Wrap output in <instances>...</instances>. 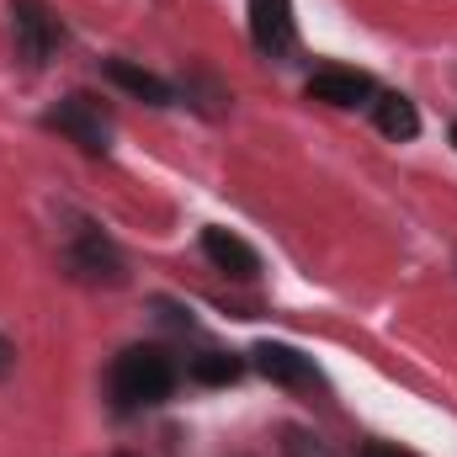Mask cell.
<instances>
[{
  "label": "cell",
  "mask_w": 457,
  "mask_h": 457,
  "mask_svg": "<svg viewBox=\"0 0 457 457\" xmlns=\"http://www.w3.org/2000/svg\"><path fill=\"white\" fill-rule=\"evenodd\" d=\"M176 388V361L160 351V345H128L112 361V399L117 410H144V404H160L170 399Z\"/></svg>",
  "instance_id": "6da1fadb"
},
{
  "label": "cell",
  "mask_w": 457,
  "mask_h": 457,
  "mask_svg": "<svg viewBox=\"0 0 457 457\" xmlns=\"http://www.w3.org/2000/svg\"><path fill=\"white\" fill-rule=\"evenodd\" d=\"M5 27H11V54H16L27 70H43V64H48V54L59 48V37H64L59 16H54L43 0H11Z\"/></svg>",
  "instance_id": "7a4b0ae2"
},
{
  "label": "cell",
  "mask_w": 457,
  "mask_h": 457,
  "mask_svg": "<svg viewBox=\"0 0 457 457\" xmlns=\"http://www.w3.org/2000/svg\"><path fill=\"white\" fill-rule=\"evenodd\" d=\"M43 122H48L54 133H64L70 144H80L86 154H107V149H112V117L102 112L96 96H64Z\"/></svg>",
  "instance_id": "3957f363"
},
{
  "label": "cell",
  "mask_w": 457,
  "mask_h": 457,
  "mask_svg": "<svg viewBox=\"0 0 457 457\" xmlns=\"http://www.w3.org/2000/svg\"><path fill=\"white\" fill-rule=\"evenodd\" d=\"M64 261H70V271H75L80 282H107V287L122 282V255H117V245L102 234V228H91V224L75 228Z\"/></svg>",
  "instance_id": "277c9868"
},
{
  "label": "cell",
  "mask_w": 457,
  "mask_h": 457,
  "mask_svg": "<svg viewBox=\"0 0 457 457\" xmlns=\"http://www.w3.org/2000/svg\"><path fill=\"white\" fill-rule=\"evenodd\" d=\"M250 43H255L266 59L293 54V43H298L293 0H250Z\"/></svg>",
  "instance_id": "5b68a950"
},
{
  "label": "cell",
  "mask_w": 457,
  "mask_h": 457,
  "mask_svg": "<svg viewBox=\"0 0 457 457\" xmlns=\"http://www.w3.org/2000/svg\"><path fill=\"white\" fill-rule=\"evenodd\" d=\"M255 367H261L271 383H282V388H314V383H320V372H314V361H309L303 351L277 345V341L255 345Z\"/></svg>",
  "instance_id": "8992f818"
},
{
  "label": "cell",
  "mask_w": 457,
  "mask_h": 457,
  "mask_svg": "<svg viewBox=\"0 0 457 457\" xmlns=\"http://www.w3.org/2000/svg\"><path fill=\"white\" fill-rule=\"evenodd\" d=\"M309 96L330 102V107H367L372 102V75H361V70H314Z\"/></svg>",
  "instance_id": "52a82bcc"
},
{
  "label": "cell",
  "mask_w": 457,
  "mask_h": 457,
  "mask_svg": "<svg viewBox=\"0 0 457 457\" xmlns=\"http://www.w3.org/2000/svg\"><path fill=\"white\" fill-rule=\"evenodd\" d=\"M203 255L228 271V277H255L261 271V255L239 239V234H228V228H203Z\"/></svg>",
  "instance_id": "ba28073f"
},
{
  "label": "cell",
  "mask_w": 457,
  "mask_h": 457,
  "mask_svg": "<svg viewBox=\"0 0 457 457\" xmlns=\"http://www.w3.org/2000/svg\"><path fill=\"white\" fill-rule=\"evenodd\" d=\"M107 80H112V86H122L128 96L149 102V107H170V86H165L154 70L133 64V59H107Z\"/></svg>",
  "instance_id": "9c48e42d"
},
{
  "label": "cell",
  "mask_w": 457,
  "mask_h": 457,
  "mask_svg": "<svg viewBox=\"0 0 457 457\" xmlns=\"http://www.w3.org/2000/svg\"><path fill=\"white\" fill-rule=\"evenodd\" d=\"M372 117H378V128H383L388 138H415V133H420V112H415V102H404V96H372Z\"/></svg>",
  "instance_id": "30bf717a"
},
{
  "label": "cell",
  "mask_w": 457,
  "mask_h": 457,
  "mask_svg": "<svg viewBox=\"0 0 457 457\" xmlns=\"http://www.w3.org/2000/svg\"><path fill=\"white\" fill-rule=\"evenodd\" d=\"M239 372H245L239 356H224V351H208V356L192 361V378H197V383H213V388H219V383H234Z\"/></svg>",
  "instance_id": "8fae6325"
},
{
  "label": "cell",
  "mask_w": 457,
  "mask_h": 457,
  "mask_svg": "<svg viewBox=\"0 0 457 457\" xmlns=\"http://www.w3.org/2000/svg\"><path fill=\"white\" fill-rule=\"evenodd\" d=\"M282 447H287V457H330L314 436H303V431H287V442H282Z\"/></svg>",
  "instance_id": "7c38bea8"
},
{
  "label": "cell",
  "mask_w": 457,
  "mask_h": 457,
  "mask_svg": "<svg viewBox=\"0 0 457 457\" xmlns=\"http://www.w3.org/2000/svg\"><path fill=\"white\" fill-rule=\"evenodd\" d=\"M361 457H415V453H404V447H388V442H372V447H361Z\"/></svg>",
  "instance_id": "4fadbf2b"
},
{
  "label": "cell",
  "mask_w": 457,
  "mask_h": 457,
  "mask_svg": "<svg viewBox=\"0 0 457 457\" xmlns=\"http://www.w3.org/2000/svg\"><path fill=\"white\" fill-rule=\"evenodd\" d=\"M11 361H16V345H11V341H5V336H0V378L11 372Z\"/></svg>",
  "instance_id": "5bb4252c"
},
{
  "label": "cell",
  "mask_w": 457,
  "mask_h": 457,
  "mask_svg": "<svg viewBox=\"0 0 457 457\" xmlns=\"http://www.w3.org/2000/svg\"><path fill=\"white\" fill-rule=\"evenodd\" d=\"M453 144H457V128H453Z\"/></svg>",
  "instance_id": "9a60e30c"
}]
</instances>
